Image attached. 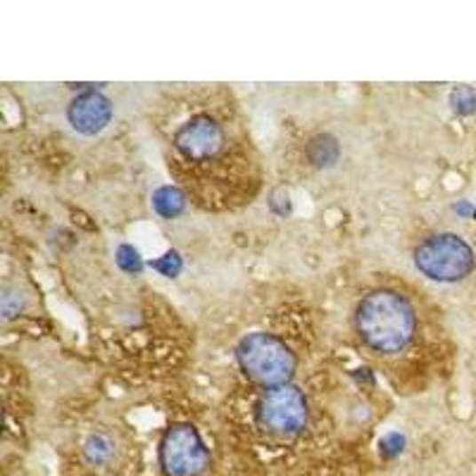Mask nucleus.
<instances>
[{
    "label": "nucleus",
    "instance_id": "nucleus-1",
    "mask_svg": "<svg viewBox=\"0 0 476 476\" xmlns=\"http://www.w3.org/2000/svg\"><path fill=\"white\" fill-rule=\"evenodd\" d=\"M355 327L377 353H401L415 338V307L395 290H374L357 305Z\"/></svg>",
    "mask_w": 476,
    "mask_h": 476
},
{
    "label": "nucleus",
    "instance_id": "nucleus-2",
    "mask_svg": "<svg viewBox=\"0 0 476 476\" xmlns=\"http://www.w3.org/2000/svg\"><path fill=\"white\" fill-rule=\"evenodd\" d=\"M238 362L243 372L262 386H283L296 372V355L282 338L272 334H250L238 343Z\"/></svg>",
    "mask_w": 476,
    "mask_h": 476
},
{
    "label": "nucleus",
    "instance_id": "nucleus-3",
    "mask_svg": "<svg viewBox=\"0 0 476 476\" xmlns=\"http://www.w3.org/2000/svg\"><path fill=\"white\" fill-rule=\"evenodd\" d=\"M415 265L432 282L455 283L472 274L474 250L457 234H436L416 246Z\"/></svg>",
    "mask_w": 476,
    "mask_h": 476
},
{
    "label": "nucleus",
    "instance_id": "nucleus-4",
    "mask_svg": "<svg viewBox=\"0 0 476 476\" xmlns=\"http://www.w3.org/2000/svg\"><path fill=\"white\" fill-rule=\"evenodd\" d=\"M255 419L262 432L269 436H279V439L298 436L305 429L307 422L305 395L290 384L267 388L255 408Z\"/></svg>",
    "mask_w": 476,
    "mask_h": 476
},
{
    "label": "nucleus",
    "instance_id": "nucleus-5",
    "mask_svg": "<svg viewBox=\"0 0 476 476\" xmlns=\"http://www.w3.org/2000/svg\"><path fill=\"white\" fill-rule=\"evenodd\" d=\"M171 146L184 163L210 164L222 155L226 146V129L208 112H195L174 129Z\"/></svg>",
    "mask_w": 476,
    "mask_h": 476
},
{
    "label": "nucleus",
    "instance_id": "nucleus-6",
    "mask_svg": "<svg viewBox=\"0 0 476 476\" xmlns=\"http://www.w3.org/2000/svg\"><path fill=\"white\" fill-rule=\"evenodd\" d=\"M210 462L208 448L191 424H174L160 440V464L167 476H201Z\"/></svg>",
    "mask_w": 476,
    "mask_h": 476
},
{
    "label": "nucleus",
    "instance_id": "nucleus-7",
    "mask_svg": "<svg viewBox=\"0 0 476 476\" xmlns=\"http://www.w3.org/2000/svg\"><path fill=\"white\" fill-rule=\"evenodd\" d=\"M112 119V105L110 100L96 91H86L82 96H76L69 105V124L79 131V134L93 136L103 131Z\"/></svg>",
    "mask_w": 476,
    "mask_h": 476
},
{
    "label": "nucleus",
    "instance_id": "nucleus-8",
    "mask_svg": "<svg viewBox=\"0 0 476 476\" xmlns=\"http://www.w3.org/2000/svg\"><path fill=\"white\" fill-rule=\"evenodd\" d=\"M83 455H86L89 464L103 467V464H107V462L112 460V455H115V443H112L110 436H105V433H93V436L86 440Z\"/></svg>",
    "mask_w": 476,
    "mask_h": 476
},
{
    "label": "nucleus",
    "instance_id": "nucleus-9",
    "mask_svg": "<svg viewBox=\"0 0 476 476\" xmlns=\"http://www.w3.org/2000/svg\"><path fill=\"white\" fill-rule=\"evenodd\" d=\"M310 157L317 167H329L338 160V143L331 136H320L310 143Z\"/></svg>",
    "mask_w": 476,
    "mask_h": 476
},
{
    "label": "nucleus",
    "instance_id": "nucleus-10",
    "mask_svg": "<svg viewBox=\"0 0 476 476\" xmlns=\"http://www.w3.org/2000/svg\"><path fill=\"white\" fill-rule=\"evenodd\" d=\"M155 210L163 217H177L184 210V195L177 188H160L155 194Z\"/></svg>",
    "mask_w": 476,
    "mask_h": 476
},
{
    "label": "nucleus",
    "instance_id": "nucleus-11",
    "mask_svg": "<svg viewBox=\"0 0 476 476\" xmlns=\"http://www.w3.org/2000/svg\"><path fill=\"white\" fill-rule=\"evenodd\" d=\"M450 105H453V110L462 117H467L472 112L476 110V93L472 86H457V89L450 93Z\"/></svg>",
    "mask_w": 476,
    "mask_h": 476
}]
</instances>
